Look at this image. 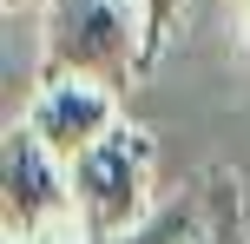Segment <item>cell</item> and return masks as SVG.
<instances>
[{
    "instance_id": "3",
    "label": "cell",
    "mask_w": 250,
    "mask_h": 244,
    "mask_svg": "<svg viewBox=\"0 0 250 244\" xmlns=\"http://www.w3.org/2000/svg\"><path fill=\"white\" fill-rule=\"evenodd\" d=\"M0 218H7V244H33L53 231H79L73 211V172L40 145L26 119H13L0 139Z\"/></svg>"
},
{
    "instance_id": "8",
    "label": "cell",
    "mask_w": 250,
    "mask_h": 244,
    "mask_svg": "<svg viewBox=\"0 0 250 244\" xmlns=\"http://www.w3.org/2000/svg\"><path fill=\"white\" fill-rule=\"evenodd\" d=\"M244 40H250V33H244Z\"/></svg>"
},
{
    "instance_id": "4",
    "label": "cell",
    "mask_w": 250,
    "mask_h": 244,
    "mask_svg": "<svg viewBox=\"0 0 250 244\" xmlns=\"http://www.w3.org/2000/svg\"><path fill=\"white\" fill-rule=\"evenodd\" d=\"M105 244H250L244 178L230 165H204L178 192H165L125 238H105Z\"/></svg>"
},
{
    "instance_id": "5",
    "label": "cell",
    "mask_w": 250,
    "mask_h": 244,
    "mask_svg": "<svg viewBox=\"0 0 250 244\" xmlns=\"http://www.w3.org/2000/svg\"><path fill=\"white\" fill-rule=\"evenodd\" d=\"M26 126L40 132V145H46L53 158H66V165H73L86 145H99L105 132L119 126V92L99 86V79L53 73V79H40L33 106H26Z\"/></svg>"
},
{
    "instance_id": "7",
    "label": "cell",
    "mask_w": 250,
    "mask_h": 244,
    "mask_svg": "<svg viewBox=\"0 0 250 244\" xmlns=\"http://www.w3.org/2000/svg\"><path fill=\"white\" fill-rule=\"evenodd\" d=\"M7 13H20V0H7Z\"/></svg>"
},
{
    "instance_id": "6",
    "label": "cell",
    "mask_w": 250,
    "mask_h": 244,
    "mask_svg": "<svg viewBox=\"0 0 250 244\" xmlns=\"http://www.w3.org/2000/svg\"><path fill=\"white\" fill-rule=\"evenodd\" d=\"M138 7H145V46H151V60H158V53L178 40V20H185L191 0H138Z\"/></svg>"
},
{
    "instance_id": "1",
    "label": "cell",
    "mask_w": 250,
    "mask_h": 244,
    "mask_svg": "<svg viewBox=\"0 0 250 244\" xmlns=\"http://www.w3.org/2000/svg\"><path fill=\"white\" fill-rule=\"evenodd\" d=\"M73 73L125 92L138 73H151L145 7L138 0H46L40 13V79Z\"/></svg>"
},
{
    "instance_id": "2",
    "label": "cell",
    "mask_w": 250,
    "mask_h": 244,
    "mask_svg": "<svg viewBox=\"0 0 250 244\" xmlns=\"http://www.w3.org/2000/svg\"><path fill=\"white\" fill-rule=\"evenodd\" d=\"M73 211H79V231L86 244L125 238L138 218H145L158 198H151V172H158V139L132 119H119L99 145L73 158Z\"/></svg>"
}]
</instances>
